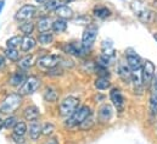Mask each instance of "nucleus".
<instances>
[{
  "instance_id": "37998d69",
  "label": "nucleus",
  "mask_w": 157,
  "mask_h": 144,
  "mask_svg": "<svg viewBox=\"0 0 157 144\" xmlns=\"http://www.w3.org/2000/svg\"><path fill=\"white\" fill-rule=\"evenodd\" d=\"M48 0H36V2H38V4H45Z\"/></svg>"
},
{
  "instance_id": "72a5a7b5",
  "label": "nucleus",
  "mask_w": 157,
  "mask_h": 144,
  "mask_svg": "<svg viewBox=\"0 0 157 144\" xmlns=\"http://www.w3.org/2000/svg\"><path fill=\"white\" fill-rule=\"evenodd\" d=\"M44 5H45V9L48 11H55L59 6L62 5V0H48Z\"/></svg>"
},
{
  "instance_id": "b1692460",
  "label": "nucleus",
  "mask_w": 157,
  "mask_h": 144,
  "mask_svg": "<svg viewBox=\"0 0 157 144\" xmlns=\"http://www.w3.org/2000/svg\"><path fill=\"white\" fill-rule=\"evenodd\" d=\"M17 62H18L20 69H22V70H28V69H31V67L33 66V56H32V55H27V56L20 59Z\"/></svg>"
},
{
  "instance_id": "c9c22d12",
  "label": "nucleus",
  "mask_w": 157,
  "mask_h": 144,
  "mask_svg": "<svg viewBox=\"0 0 157 144\" xmlns=\"http://www.w3.org/2000/svg\"><path fill=\"white\" fill-rule=\"evenodd\" d=\"M16 123H17V117L10 116V117H7V118L4 121V127L7 128V130H10V128H13Z\"/></svg>"
},
{
  "instance_id": "423d86ee",
  "label": "nucleus",
  "mask_w": 157,
  "mask_h": 144,
  "mask_svg": "<svg viewBox=\"0 0 157 144\" xmlns=\"http://www.w3.org/2000/svg\"><path fill=\"white\" fill-rule=\"evenodd\" d=\"M61 58L57 55V54H49V55H44L38 59L37 61V65L40 69H45V70H51L54 67H56L60 62Z\"/></svg>"
},
{
  "instance_id": "ddd939ff",
  "label": "nucleus",
  "mask_w": 157,
  "mask_h": 144,
  "mask_svg": "<svg viewBox=\"0 0 157 144\" xmlns=\"http://www.w3.org/2000/svg\"><path fill=\"white\" fill-rule=\"evenodd\" d=\"M27 76L23 71H17L11 74V77L9 78V84H11L12 87H21L23 84V82L26 81Z\"/></svg>"
},
{
  "instance_id": "a18cd8bd",
  "label": "nucleus",
  "mask_w": 157,
  "mask_h": 144,
  "mask_svg": "<svg viewBox=\"0 0 157 144\" xmlns=\"http://www.w3.org/2000/svg\"><path fill=\"white\" fill-rule=\"evenodd\" d=\"M2 127H4V121L0 118V131H1V128H2Z\"/></svg>"
},
{
  "instance_id": "f257e3e1",
  "label": "nucleus",
  "mask_w": 157,
  "mask_h": 144,
  "mask_svg": "<svg viewBox=\"0 0 157 144\" xmlns=\"http://www.w3.org/2000/svg\"><path fill=\"white\" fill-rule=\"evenodd\" d=\"M21 104H22V95L20 93H11L0 104V111L4 114H12L18 110Z\"/></svg>"
},
{
  "instance_id": "2eb2a0df",
  "label": "nucleus",
  "mask_w": 157,
  "mask_h": 144,
  "mask_svg": "<svg viewBox=\"0 0 157 144\" xmlns=\"http://www.w3.org/2000/svg\"><path fill=\"white\" fill-rule=\"evenodd\" d=\"M118 73H119V77H121L125 83L132 82L133 71H132V70L129 69V66L125 65L124 62H119V65H118Z\"/></svg>"
},
{
  "instance_id": "4468645a",
  "label": "nucleus",
  "mask_w": 157,
  "mask_h": 144,
  "mask_svg": "<svg viewBox=\"0 0 157 144\" xmlns=\"http://www.w3.org/2000/svg\"><path fill=\"white\" fill-rule=\"evenodd\" d=\"M98 117H99V121H101V122H109L111 120V117H112V108H111V105L104 104L101 108L99 109Z\"/></svg>"
},
{
  "instance_id": "dca6fc26",
  "label": "nucleus",
  "mask_w": 157,
  "mask_h": 144,
  "mask_svg": "<svg viewBox=\"0 0 157 144\" xmlns=\"http://www.w3.org/2000/svg\"><path fill=\"white\" fill-rule=\"evenodd\" d=\"M39 109L37 108L36 105H29V106H27V108L25 109V111H23V117L27 120V121H36V120H38L39 118Z\"/></svg>"
},
{
  "instance_id": "49530a36",
  "label": "nucleus",
  "mask_w": 157,
  "mask_h": 144,
  "mask_svg": "<svg viewBox=\"0 0 157 144\" xmlns=\"http://www.w3.org/2000/svg\"><path fill=\"white\" fill-rule=\"evenodd\" d=\"M154 38L156 39V42H157V33H155V34H154Z\"/></svg>"
},
{
  "instance_id": "2f4dec72",
  "label": "nucleus",
  "mask_w": 157,
  "mask_h": 144,
  "mask_svg": "<svg viewBox=\"0 0 157 144\" xmlns=\"http://www.w3.org/2000/svg\"><path fill=\"white\" fill-rule=\"evenodd\" d=\"M102 51H104V55H107V56H113L115 55V50H113V45L112 43L109 40V42H104L102 43Z\"/></svg>"
},
{
  "instance_id": "473e14b6",
  "label": "nucleus",
  "mask_w": 157,
  "mask_h": 144,
  "mask_svg": "<svg viewBox=\"0 0 157 144\" xmlns=\"http://www.w3.org/2000/svg\"><path fill=\"white\" fill-rule=\"evenodd\" d=\"M94 117H93V115H90V116H88L80 125H79V127H80V130H83V131H88V130H90L93 126H94Z\"/></svg>"
},
{
  "instance_id": "a878e982",
  "label": "nucleus",
  "mask_w": 157,
  "mask_h": 144,
  "mask_svg": "<svg viewBox=\"0 0 157 144\" xmlns=\"http://www.w3.org/2000/svg\"><path fill=\"white\" fill-rule=\"evenodd\" d=\"M110 86H111V82L109 81V78L99 77V78L95 81V88L99 89V90H105V89L110 88Z\"/></svg>"
},
{
  "instance_id": "c756f323",
  "label": "nucleus",
  "mask_w": 157,
  "mask_h": 144,
  "mask_svg": "<svg viewBox=\"0 0 157 144\" xmlns=\"http://www.w3.org/2000/svg\"><path fill=\"white\" fill-rule=\"evenodd\" d=\"M4 55L11 60V61H18L20 60V53L16 50V49H10V48H6L5 51H4Z\"/></svg>"
},
{
  "instance_id": "f3484780",
  "label": "nucleus",
  "mask_w": 157,
  "mask_h": 144,
  "mask_svg": "<svg viewBox=\"0 0 157 144\" xmlns=\"http://www.w3.org/2000/svg\"><path fill=\"white\" fill-rule=\"evenodd\" d=\"M56 15L59 16V18H62V20H71L73 18V10L71 7H68L67 5H61L59 6L56 10H55Z\"/></svg>"
},
{
  "instance_id": "a211bd4d",
  "label": "nucleus",
  "mask_w": 157,
  "mask_h": 144,
  "mask_svg": "<svg viewBox=\"0 0 157 144\" xmlns=\"http://www.w3.org/2000/svg\"><path fill=\"white\" fill-rule=\"evenodd\" d=\"M41 134V125L38 120L36 121H32L31 125H29V138L32 141H38Z\"/></svg>"
},
{
  "instance_id": "39448f33",
  "label": "nucleus",
  "mask_w": 157,
  "mask_h": 144,
  "mask_svg": "<svg viewBox=\"0 0 157 144\" xmlns=\"http://www.w3.org/2000/svg\"><path fill=\"white\" fill-rule=\"evenodd\" d=\"M37 14V7L34 5H23L22 7H20L17 10V12L15 14V20L18 22H25V21H31L32 17Z\"/></svg>"
},
{
  "instance_id": "4be33fe9",
  "label": "nucleus",
  "mask_w": 157,
  "mask_h": 144,
  "mask_svg": "<svg viewBox=\"0 0 157 144\" xmlns=\"http://www.w3.org/2000/svg\"><path fill=\"white\" fill-rule=\"evenodd\" d=\"M51 30L55 33H63L67 30V21L66 20H62V18H57L56 21L52 22Z\"/></svg>"
},
{
  "instance_id": "a19ab883",
  "label": "nucleus",
  "mask_w": 157,
  "mask_h": 144,
  "mask_svg": "<svg viewBox=\"0 0 157 144\" xmlns=\"http://www.w3.org/2000/svg\"><path fill=\"white\" fill-rule=\"evenodd\" d=\"M152 93H155L157 95V76H156V79L154 81V92Z\"/></svg>"
},
{
  "instance_id": "bb28decb",
  "label": "nucleus",
  "mask_w": 157,
  "mask_h": 144,
  "mask_svg": "<svg viewBox=\"0 0 157 144\" xmlns=\"http://www.w3.org/2000/svg\"><path fill=\"white\" fill-rule=\"evenodd\" d=\"M27 131H28L27 125H26V122H23V121H17V123H16L15 127H13V133L17 134V136H22V137H23Z\"/></svg>"
},
{
  "instance_id": "9d476101",
  "label": "nucleus",
  "mask_w": 157,
  "mask_h": 144,
  "mask_svg": "<svg viewBox=\"0 0 157 144\" xmlns=\"http://www.w3.org/2000/svg\"><path fill=\"white\" fill-rule=\"evenodd\" d=\"M125 58H127V65L132 71H139L143 67V61L141 58L134 53L133 50H127L125 51Z\"/></svg>"
},
{
  "instance_id": "6e6552de",
  "label": "nucleus",
  "mask_w": 157,
  "mask_h": 144,
  "mask_svg": "<svg viewBox=\"0 0 157 144\" xmlns=\"http://www.w3.org/2000/svg\"><path fill=\"white\" fill-rule=\"evenodd\" d=\"M141 71H143L141 72V82H143V84L144 86H149L152 82L154 77H155V71H156L155 65L151 61L146 60L144 62L143 67H141Z\"/></svg>"
},
{
  "instance_id": "f03ea898",
  "label": "nucleus",
  "mask_w": 157,
  "mask_h": 144,
  "mask_svg": "<svg viewBox=\"0 0 157 144\" xmlns=\"http://www.w3.org/2000/svg\"><path fill=\"white\" fill-rule=\"evenodd\" d=\"M91 115V111H90V108L86 106V105H83L78 108L70 117L68 120L66 121V127H76V126H79L88 116Z\"/></svg>"
},
{
  "instance_id": "79ce46f5",
  "label": "nucleus",
  "mask_w": 157,
  "mask_h": 144,
  "mask_svg": "<svg viewBox=\"0 0 157 144\" xmlns=\"http://www.w3.org/2000/svg\"><path fill=\"white\" fill-rule=\"evenodd\" d=\"M4 5H5V0H0V14H1L2 9H4Z\"/></svg>"
},
{
  "instance_id": "f704fd0d",
  "label": "nucleus",
  "mask_w": 157,
  "mask_h": 144,
  "mask_svg": "<svg viewBox=\"0 0 157 144\" xmlns=\"http://www.w3.org/2000/svg\"><path fill=\"white\" fill-rule=\"evenodd\" d=\"M55 131V126L51 122H46L44 126H41V134L44 136H50Z\"/></svg>"
},
{
  "instance_id": "9b49d317",
  "label": "nucleus",
  "mask_w": 157,
  "mask_h": 144,
  "mask_svg": "<svg viewBox=\"0 0 157 144\" xmlns=\"http://www.w3.org/2000/svg\"><path fill=\"white\" fill-rule=\"evenodd\" d=\"M110 98H111V102L115 105V108L117 109V111L122 112L124 110V106H125V102H124V97H123L121 89L113 88L110 92Z\"/></svg>"
},
{
  "instance_id": "58836bf2",
  "label": "nucleus",
  "mask_w": 157,
  "mask_h": 144,
  "mask_svg": "<svg viewBox=\"0 0 157 144\" xmlns=\"http://www.w3.org/2000/svg\"><path fill=\"white\" fill-rule=\"evenodd\" d=\"M5 66H6V59L4 55L0 54V71H2L5 69Z\"/></svg>"
},
{
  "instance_id": "412c9836",
  "label": "nucleus",
  "mask_w": 157,
  "mask_h": 144,
  "mask_svg": "<svg viewBox=\"0 0 157 144\" xmlns=\"http://www.w3.org/2000/svg\"><path fill=\"white\" fill-rule=\"evenodd\" d=\"M93 14H94L95 17L104 20V18H106L111 15V10L107 9L106 6H95L94 10H93Z\"/></svg>"
},
{
  "instance_id": "c85d7f7f",
  "label": "nucleus",
  "mask_w": 157,
  "mask_h": 144,
  "mask_svg": "<svg viewBox=\"0 0 157 144\" xmlns=\"http://www.w3.org/2000/svg\"><path fill=\"white\" fill-rule=\"evenodd\" d=\"M149 112L151 116H156L157 115V95L155 93H152L150 95V102H149Z\"/></svg>"
},
{
  "instance_id": "ea45409f",
  "label": "nucleus",
  "mask_w": 157,
  "mask_h": 144,
  "mask_svg": "<svg viewBox=\"0 0 157 144\" xmlns=\"http://www.w3.org/2000/svg\"><path fill=\"white\" fill-rule=\"evenodd\" d=\"M44 144H59V141H57V138H55V137H52V138H49V139H46Z\"/></svg>"
},
{
  "instance_id": "20e7f679",
  "label": "nucleus",
  "mask_w": 157,
  "mask_h": 144,
  "mask_svg": "<svg viewBox=\"0 0 157 144\" xmlns=\"http://www.w3.org/2000/svg\"><path fill=\"white\" fill-rule=\"evenodd\" d=\"M40 84V79L36 76H29L26 78V81L23 82V84L20 87V94L23 97V95H31L33 93H36L38 89H39Z\"/></svg>"
},
{
  "instance_id": "5701e85b",
  "label": "nucleus",
  "mask_w": 157,
  "mask_h": 144,
  "mask_svg": "<svg viewBox=\"0 0 157 144\" xmlns=\"http://www.w3.org/2000/svg\"><path fill=\"white\" fill-rule=\"evenodd\" d=\"M44 100L48 103H55L59 100V93L54 88H46L44 92Z\"/></svg>"
},
{
  "instance_id": "aec40b11",
  "label": "nucleus",
  "mask_w": 157,
  "mask_h": 144,
  "mask_svg": "<svg viewBox=\"0 0 157 144\" xmlns=\"http://www.w3.org/2000/svg\"><path fill=\"white\" fill-rule=\"evenodd\" d=\"M37 45V42L34 38L29 36H26L25 38H22V43H21V50L22 51H31L34 46Z\"/></svg>"
},
{
  "instance_id": "7c9ffc66",
  "label": "nucleus",
  "mask_w": 157,
  "mask_h": 144,
  "mask_svg": "<svg viewBox=\"0 0 157 144\" xmlns=\"http://www.w3.org/2000/svg\"><path fill=\"white\" fill-rule=\"evenodd\" d=\"M22 43V37L21 36H15L10 39H7L6 42V48H10V49H16L17 46H20Z\"/></svg>"
},
{
  "instance_id": "0eeeda50",
  "label": "nucleus",
  "mask_w": 157,
  "mask_h": 144,
  "mask_svg": "<svg viewBox=\"0 0 157 144\" xmlns=\"http://www.w3.org/2000/svg\"><path fill=\"white\" fill-rule=\"evenodd\" d=\"M135 15L138 16V18L140 21H143L144 23H152L155 21V12L145 6H141L139 4H136V7L135 6H132Z\"/></svg>"
},
{
  "instance_id": "6ab92c4d",
  "label": "nucleus",
  "mask_w": 157,
  "mask_h": 144,
  "mask_svg": "<svg viewBox=\"0 0 157 144\" xmlns=\"http://www.w3.org/2000/svg\"><path fill=\"white\" fill-rule=\"evenodd\" d=\"M51 27H52V21L49 17H41L37 22V28H38V31H39L40 33L50 32Z\"/></svg>"
},
{
  "instance_id": "c03bdc74",
  "label": "nucleus",
  "mask_w": 157,
  "mask_h": 144,
  "mask_svg": "<svg viewBox=\"0 0 157 144\" xmlns=\"http://www.w3.org/2000/svg\"><path fill=\"white\" fill-rule=\"evenodd\" d=\"M65 4H70V2H73V1H76V0H62Z\"/></svg>"
},
{
  "instance_id": "e433bc0d",
  "label": "nucleus",
  "mask_w": 157,
  "mask_h": 144,
  "mask_svg": "<svg viewBox=\"0 0 157 144\" xmlns=\"http://www.w3.org/2000/svg\"><path fill=\"white\" fill-rule=\"evenodd\" d=\"M61 73H62V70H61V69H59L57 66L48 71V74H50V76H59V74H61Z\"/></svg>"
},
{
  "instance_id": "7ed1b4c3",
  "label": "nucleus",
  "mask_w": 157,
  "mask_h": 144,
  "mask_svg": "<svg viewBox=\"0 0 157 144\" xmlns=\"http://www.w3.org/2000/svg\"><path fill=\"white\" fill-rule=\"evenodd\" d=\"M79 105V99L75 98V97H68L66 99H63L60 105H59V114L62 117H67L71 116L77 109Z\"/></svg>"
},
{
  "instance_id": "393cba45",
  "label": "nucleus",
  "mask_w": 157,
  "mask_h": 144,
  "mask_svg": "<svg viewBox=\"0 0 157 144\" xmlns=\"http://www.w3.org/2000/svg\"><path fill=\"white\" fill-rule=\"evenodd\" d=\"M34 28H36V26H34V23H33L32 21H25V22H22V25L20 26V30H21L22 33H25L26 36H31V34L33 33Z\"/></svg>"
},
{
  "instance_id": "cd10ccee",
  "label": "nucleus",
  "mask_w": 157,
  "mask_h": 144,
  "mask_svg": "<svg viewBox=\"0 0 157 144\" xmlns=\"http://www.w3.org/2000/svg\"><path fill=\"white\" fill-rule=\"evenodd\" d=\"M54 40V36L50 32H43L38 36V42L40 45H48Z\"/></svg>"
},
{
  "instance_id": "4c0bfd02",
  "label": "nucleus",
  "mask_w": 157,
  "mask_h": 144,
  "mask_svg": "<svg viewBox=\"0 0 157 144\" xmlns=\"http://www.w3.org/2000/svg\"><path fill=\"white\" fill-rule=\"evenodd\" d=\"M12 139L15 141V143L17 144H25V139H23V137L22 136H17V134H12Z\"/></svg>"
},
{
  "instance_id": "f8f14e48",
  "label": "nucleus",
  "mask_w": 157,
  "mask_h": 144,
  "mask_svg": "<svg viewBox=\"0 0 157 144\" xmlns=\"http://www.w3.org/2000/svg\"><path fill=\"white\" fill-rule=\"evenodd\" d=\"M62 49L66 54H70L73 56H83L86 50L83 45H78L77 43H66Z\"/></svg>"
},
{
  "instance_id": "1a4fd4ad",
  "label": "nucleus",
  "mask_w": 157,
  "mask_h": 144,
  "mask_svg": "<svg viewBox=\"0 0 157 144\" xmlns=\"http://www.w3.org/2000/svg\"><path fill=\"white\" fill-rule=\"evenodd\" d=\"M96 36H98V28L95 26H89L85 28L83 36H82V45L88 49L90 48L94 43H95V39H96Z\"/></svg>"
}]
</instances>
